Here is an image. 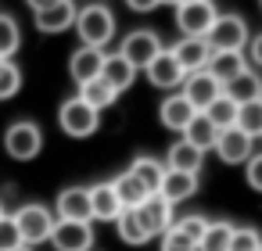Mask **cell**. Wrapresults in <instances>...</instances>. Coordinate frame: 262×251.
I'll use <instances>...</instances> for the list:
<instances>
[{
    "label": "cell",
    "instance_id": "6da1fadb",
    "mask_svg": "<svg viewBox=\"0 0 262 251\" xmlns=\"http://www.w3.org/2000/svg\"><path fill=\"white\" fill-rule=\"evenodd\" d=\"M72 29L79 33V43H83V47L104 51V47L112 43V36H115V15H112V8H104V4H86V8L76 11V26H72Z\"/></svg>",
    "mask_w": 262,
    "mask_h": 251
},
{
    "label": "cell",
    "instance_id": "7a4b0ae2",
    "mask_svg": "<svg viewBox=\"0 0 262 251\" xmlns=\"http://www.w3.org/2000/svg\"><path fill=\"white\" fill-rule=\"evenodd\" d=\"M58 126H61V133H69V136H76V140H86V136L97 133L101 111H94V108L76 94V97H69V101L58 108Z\"/></svg>",
    "mask_w": 262,
    "mask_h": 251
},
{
    "label": "cell",
    "instance_id": "3957f363",
    "mask_svg": "<svg viewBox=\"0 0 262 251\" xmlns=\"http://www.w3.org/2000/svg\"><path fill=\"white\" fill-rule=\"evenodd\" d=\"M4 151H8L15 162H33V158L43 151V129H40L33 119L11 122L8 133H4Z\"/></svg>",
    "mask_w": 262,
    "mask_h": 251
},
{
    "label": "cell",
    "instance_id": "277c9868",
    "mask_svg": "<svg viewBox=\"0 0 262 251\" xmlns=\"http://www.w3.org/2000/svg\"><path fill=\"white\" fill-rule=\"evenodd\" d=\"M15 226H18V237H22V244H29V247H36V244H43V240H51V230H54V212L47 208V204H22L15 215Z\"/></svg>",
    "mask_w": 262,
    "mask_h": 251
},
{
    "label": "cell",
    "instance_id": "5b68a950",
    "mask_svg": "<svg viewBox=\"0 0 262 251\" xmlns=\"http://www.w3.org/2000/svg\"><path fill=\"white\" fill-rule=\"evenodd\" d=\"M248 22L241 15H215L212 29L205 33V43L212 51H244L248 47Z\"/></svg>",
    "mask_w": 262,
    "mask_h": 251
},
{
    "label": "cell",
    "instance_id": "8992f818",
    "mask_svg": "<svg viewBox=\"0 0 262 251\" xmlns=\"http://www.w3.org/2000/svg\"><path fill=\"white\" fill-rule=\"evenodd\" d=\"M158 51H162V40H158L155 29H133V33L122 40V47H119V54H122L137 72H144V69L155 61Z\"/></svg>",
    "mask_w": 262,
    "mask_h": 251
},
{
    "label": "cell",
    "instance_id": "52a82bcc",
    "mask_svg": "<svg viewBox=\"0 0 262 251\" xmlns=\"http://www.w3.org/2000/svg\"><path fill=\"white\" fill-rule=\"evenodd\" d=\"M51 244H54V251H90V247H94V222L54 219Z\"/></svg>",
    "mask_w": 262,
    "mask_h": 251
},
{
    "label": "cell",
    "instance_id": "ba28073f",
    "mask_svg": "<svg viewBox=\"0 0 262 251\" xmlns=\"http://www.w3.org/2000/svg\"><path fill=\"white\" fill-rule=\"evenodd\" d=\"M215 4L212 0H198V4H176V29L183 36H205L215 22Z\"/></svg>",
    "mask_w": 262,
    "mask_h": 251
},
{
    "label": "cell",
    "instance_id": "9c48e42d",
    "mask_svg": "<svg viewBox=\"0 0 262 251\" xmlns=\"http://www.w3.org/2000/svg\"><path fill=\"white\" fill-rule=\"evenodd\" d=\"M212 151H215L219 162H226V165H244V162L255 154V140H251L248 133H241L237 126H230V129H219Z\"/></svg>",
    "mask_w": 262,
    "mask_h": 251
},
{
    "label": "cell",
    "instance_id": "30bf717a",
    "mask_svg": "<svg viewBox=\"0 0 262 251\" xmlns=\"http://www.w3.org/2000/svg\"><path fill=\"white\" fill-rule=\"evenodd\" d=\"M144 76H147V83L155 86V90H176L187 76H183V69H180V61L172 58V51H158L155 54V61L144 69Z\"/></svg>",
    "mask_w": 262,
    "mask_h": 251
},
{
    "label": "cell",
    "instance_id": "8fae6325",
    "mask_svg": "<svg viewBox=\"0 0 262 251\" xmlns=\"http://www.w3.org/2000/svg\"><path fill=\"white\" fill-rule=\"evenodd\" d=\"M76 4L72 0H58V4H51V8H43V11H33V18H36V29L40 33H47V36H58V33H69L72 26H76Z\"/></svg>",
    "mask_w": 262,
    "mask_h": 251
},
{
    "label": "cell",
    "instance_id": "7c38bea8",
    "mask_svg": "<svg viewBox=\"0 0 262 251\" xmlns=\"http://www.w3.org/2000/svg\"><path fill=\"white\" fill-rule=\"evenodd\" d=\"M169 51H172V58L180 61L183 76L201 72V69L208 65V58H212V47L205 43V36H180V43H176V47H169Z\"/></svg>",
    "mask_w": 262,
    "mask_h": 251
},
{
    "label": "cell",
    "instance_id": "4fadbf2b",
    "mask_svg": "<svg viewBox=\"0 0 262 251\" xmlns=\"http://www.w3.org/2000/svg\"><path fill=\"white\" fill-rule=\"evenodd\" d=\"M180 86H183V97H187V104H190L194 111H205V108H208V104L223 94V86H219V83H215L205 69H201V72H190Z\"/></svg>",
    "mask_w": 262,
    "mask_h": 251
},
{
    "label": "cell",
    "instance_id": "5bb4252c",
    "mask_svg": "<svg viewBox=\"0 0 262 251\" xmlns=\"http://www.w3.org/2000/svg\"><path fill=\"white\" fill-rule=\"evenodd\" d=\"M58 208V219H76V222H94V212H90V190L86 187H65L54 201Z\"/></svg>",
    "mask_w": 262,
    "mask_h": 251
},
{
    "label": "cell",
    "instance_id": "9a60e30c",
    "mask_svg": "<svg viewBox=\"0 0 262 251\" xmlns=\"http://www.w3.org/2000/svg\"><path fill=\"white\" fill-rule=\"evenodd\" d=\"M101 65H104V51L79 43V51H72V58H69V76H72L76 86H83V83L101 76Z\"/></svg>",
    "mask_w": 262,
    "mask_h": 251
},
{
    "label": "cell",
    "instance_id": "2e32d148",
    "mask_svg": "<svg viewBox=\"0 0 262 251\" xmlns=\"http://www.w3.org/2000/svg\"><path fill=\"white\" fill-rule=\"evenodd\" d=\"M244 69H248L244 51H212V58H208V65H205V72H208L219 86H226L230 79H237Z\"/></svg>",
    "mask_w": 262,
    "mask_h": 251
},
{
    "label": "cell",
    "instance_id": "e0dca14e",
    "mask_svg": "<svg viewBox=\"0 0 262 251\" xmlns=\"http://www.w3.org/2000/svg\"><path fill=\"white\" fill-rule=\"evenodd\" d=\"M137 215H140V222H144V230L155 237V233H165L169 226H172V204L162 197V194H147V201L137 208Z\"/></svg>",
    "mask_w": 262,
    "mask_h": 251
},
{
    "label": "cell",
    "instance_id": "ac0fdd59",
    "mask_svg": "<svg viewBox=\"0 0 262 251\" xmlns=\"http://www.w3.org/2000/svg\"><path fill=\"white\" fill-rule=\"evenodd\" d=\"M101 79L115 90V94H126L133 83H137V69L115 51V54H104V65H101Z\"/></svg>",
    "mask_w": 262,
    "mask_h": 251
},
{
    "label": "cell",
    "instance_id": "d6986e66",
    "mask_svg": "<svg viewBox=\"0 0 262 251\" xmlns=\"http://www.w3.org/2000/svg\"><path fill=\"white\" fill-rule=\"evenodd\" d=\"M158 194H162L169 204H183V201H190V197L198 194V176H190V172H176V169H165Z\"/></svg>",
    "mask_w": 262,
    "mask_h": 251
},
{
    "label": "cell",
    "instance_id": "ffe728a7",
    "mask_svg": "<svg viewBox=\"0 0 262 251\" xmlns=\"http://www.w3.org/2000/svg\"><path fill=\"white\" fill-rule=\"evenodd\" d=\"M201 165H205V151L194 147V144H187V140H176V144L169 147V154H165V169H176V172L198 176Z\"/></svg>",
    "mask_w": 262,
    "mask_h": 251
},
{
    "label": "cell",
    "instance_id": "44dd1931",
    "mask_svg": "<svg viewBox=\"0 0 262 251\" xmlns=\"http://www.w3.org/2000/svg\"><path fill=\"white\" fill-rule=\"evenodd\" d=\"M194 115H198V111L187 104V97H183V94H169V97L162 101V108H158L162 126H165V129H172V133H183V126H187Z\"/></svg>",
    "mask_w": 262,
    "mask_h": 251
},
{
    "label": "cell",
    "instance_id": "7402d4cb",
    "mask_svg": "<svg viewBox=\"0 0 262 251\" xmlns=\"http://www.w3.org/2000/svg\"><path fill=\"white\" fill-rule=\"evenodd\" d=\"M86 190H90V212H94V219L97 222H115V215L122 212V204H119V197L112 190V179L108 183H94Z\"/></svg>",
    "mask_w": 262,
    "mask_h": 251
},
{
    "label": "cell",
    "instance_id": "603a6c76",
    "mask_svg": "<svg viewBox=\"0 0 262 251\" xmlns=\"http://www.w3.org/2000/svg\"><path fill=\"white\" fill-rule=\"evenodd\" d=\"M115 233H119V240H122V244H129V247H140V244L155 240V237L144 230V222H140L137 208H122V212L115 215Z\"/></svg>",
    "mask_w": 262,
    "mask_h": 251
},
{
    "label": "cell",
    "instance_id": "cb8c5ba5",
    "mask_svg": "<svg viewBox=\"0 0 262 251\" xmlns=\"http://www.w3.org/2000/svg\"><path fill=\"white\" fill-rule=\"evenodd\" d=\"M112 190H115V197H119V204H122V208H140V204L147 201V187H144L129 169H126L122 176H115V179H112Z\"/></svg>",
    "mask_w": 262,
    "mask_h": 251
},
{
    "label": "cell",
    "instance_id": "d4e9b609",
    "mask_svg": "<svg viewBox=\"0 0 262 251\" xmlns=\"http://www.w3.org/2000/svg\"><path fill=\"white\" fill-rule=\"evenodd\" d=\"M223 94H230L237 104L258 101V97H262V76H258V72H251V69H244L237 79H230V83L223 86Z\"/></svg>",
    "mask_w": 262,
    "mask_h": 251
},
{
    "label": "cell",
    "instance_id": "484cf974",
    "mask_svg": "<svg viewBox=\"0 0 262 251\" xmlns=\"http://www.w3.org/2000/svg\"><path fill=\"white\" fill-rule=\"evenodd\" d=\"M129 172L147 187V194H158L162 176H165V162H158V158H151V154H137L133 165H129Z\"/></svg>",
    "mask_w": 262,
    "mask_h": 251
},
{
    "label": "cell",
    "instance_id": "4316f807",
    "mask_svg": "<svg viewBox=\"0 0 262 251\" xmlns=\"http://www.w3.org/2000/svg\"><path fill=\"white\" fill-rule=\"evenodd\" d=\"M215 136H219V129L208 122V115H205V111H198V115L183 126V140H187V144H194V147H201V151H208V147L215 144Z\"/></svg>",
    "mask_w": 262,
    "mask_h": 251
},
{
    "label": "cell",
    "instance_id": "83f0119b",
    "mask_svg": "<svg viewBox=\"0 0 262 251\" xmlns=\"http://www.w3.org/2000/svg\"><path fill=\"white\" fill-rule=\"evenodd\" d=\"M79 97H83L94 111H104V108H112V104L119 101V94H115L101 76H97V79H90V83H83V86H79Z\"/></svg>",
    "mask_w": 262,
    "mask_h": 251
},
{
    "label": "cell",
    "instance_id": "f1b7e54d",
    "mask_svg": "<svg viewBox=\"0 0 262 251\" xmlns=\"http://www.w3.org/2000/svg\"><path fill=\"white\" fill-rule=\"evenodd\" d=\"M237 101L230 97V94H219L208 108H205V115H208V122L215 126V129H230V126H237Z\"/></svg>",
    "mask_w": 262,
    "mask_h": 251
},
{
    "label": "cell",
    "instance_id": "f546056e",
    "mask_svg": "<svg viewBox=\"0 0 262 251\" xmlns=\"http://www.w3.org/2000/svg\"><path fill=\"white\" fill-rule=\"evenodd\" d=\"M230 233H233V222L226 219H212L198 240V251H226L230 247Z\"/></svg>",
    "mask_w": 262,
    "mask_h": 251
},
{
    "label": "cell",
    "instance_id": "4dcf8cb0",
    "mask_svg": "<svg viewBox=\"0 0 262 251\" xmlns=\"http://www.w3.org/2000/svg\"><path fill=\"white\" fill-rule=\"evenodd\" d=\"M18 47H22V29H18V22H15L11 15L0 11V61H11V58L18 54Z\"/></svg>",
    "mask_w": 262,
    "mask_h": 251
},
{
    "label": "cell",
    "instance_id": "1f68e13d",
    "mask_svg": "<svg viewBox=\"0 0 262 251\" xmlns=\"http://www.w3.org/2000/svg\"><path fill=\"white\" fill-rule=\"evenodd\" d=\"M237 129L248 133L251 140L262 136V97H258V101H248V104L237 108Z\"/></svg>",
    "mask_w": 262,
    "mask_h": 251
},
{
    "label": "cell",
    "instance_id": "d6a6232c",
    "mask_svg": "<svg viewBox=\"0 0 262 251\" xmlns=\"http://www.w3.org/2000/svg\"><path fill=\"white\" fill-rule=\"evenodd\" d=\"M22 90V69L15 61H0V101H11Z\"/></svg>",
    "mask_w": 262,
    "mask_h": 251
},
{
    "label": "cell",
    "instance_id": "836d02e7",
    "mask_svg": "<svg viewBox=\"0 0 262 251\" xmlns=\"http://www.w3.org/2000/svg\"><path fill=\"white\" fill-rule=\"evenodd\" d=\"M258 244H262L258 230H251V226H233V233H230V247H226V251H255Z\"/></svg>",
    "mask_w": 262,
    "mask_h": 251
},
{
    "label": "cell",
    "instance_id": "e575fe53",
    "mask_svg": "<svg viewBox=\"0 0 262 251\" xmlns=\"http://www.w3.org/2000/svg\"><path fill=\"white\" fill-rule=\"evenodd\" d=\"M205 226H208V219H205V215H183V219H172V230H176V233H183V237H190L194 244L201 240Z\"/></svg>",
    "mask_w": 262,
    "mask_h": 251
},
{
    "label": "cell",
    "instance_id": "d590c367",
    "mask_svg": "<svg viewBox=\"0 0 262 251\" xmlns=\"http://www.w3.org/2000/svg\"><path fill=\"white\" fill-rule=\"evenodd\" d=\"M22 247V237H18V226L11 215H0V251H15Z\"/></svg>",
    "mask_w": 262,
    "mask_h": 251
},
{
    "label": "cell",
    "instance_id": "8d00e7d4",
    "mask_svg": "<svg viewBox=\"0 0 262 251\" xmlns=\"http://www.w3.org/2000/svg\"><path fill=\"white\" fill-rule=\"evenodd\" d=\"M162 251H198V244L190 240V237H183V233H176L172 226L162 233Z\"/></svg>",
    "mask_w": 262,
    "mask_h": 251
},
{
    "label": "cell",
    "instance_id": "74e56055",
    "mask_svg": "<svg viewBox=\"0 0 262 251\" xmlns=\"http://www.w3.org/2000/svg\"><path fill=\"white\" fill-rule=\"evenodd\" d=\"M244 176H248V187L262 194V151H258V154H251V158L244 162Z\"/></svg>",
    "mask_w": 262,
    "mask_h": 251
},
{
    "label": "cell",
    "instance_id": "f35d334b",
    "mask_svg": "<svg viewBox=\"0 0 262 251\" xmlns=\"http://www.w3.org/2000/svg\"><path fill=\"white\" fill-rule=\"evenodd\" d=\"M126 4H129L133 11H140V15H144V11H155V8L162 4V0H126Z\"/></svg>",
    "mask_w": 262,
    "mask_h": 251
},
{
    "label": "cell",
    "instance_id": "ab89813d",
    "mask_svg": "<svg viewBox=\"0 0 262 251\" xmlns=\"http://www.w3.org/2000/svg\"><path fill=\"white\" fill-rule=\"evenodd\" d=\"M251 61H255V65L262 69V33H258V36L251 40Z\"/></svg>",
    "mask_w": 262,
    "mask_h": 251
},
{
    "label": "cell",
    "instance_id": "60d3db41",
    "mask_svg": "<svg viewBox=\"0 0 262 251\" xmlns=\"http://www.w3.org/2000/svg\"><path fill=\"white\" fill-rule=\"evenodd\" d=\"M26 4H29L33 11H43V8H51V4H58V0H26Z\"/></svg>",
    "mask_w": 262,
    "mask_h": 251
},
{
    "label": "cell",
    "instance_id": "b9f144b4",
    "mask_svg": "<svg viewBox=\"0 0 262 251\" xmlns=\"http://www.w3.org/2000/svg\"><path fill=\"white\" fill-rule=\"evenodd\" d=\"M15 251H33V247H29V244H22V247H15Z\"/></svg>",
    "mask_w": 262,
    "mask_h": 251
},
{
    "label": "cell",
    "instance_id": "7bdbcfd3",
    "mask_svg": "<svg viewBox=\"0 0 262 251\" xmlns=\"http://www.w3.org/2000/svg\"><path fill=\"white\" fill-rule=\"evenodd\" d=\"M176 4H198V0H176Z\"/></svg>",
    "mask_w": 262,
    "mask_h": 251
},
{
    "label": "cell",
    "instance_id": "ee69618b",
    "mask_svg": "<svg viewBox=\"0 0 262 251\" xmlns=\"http://www.w3.org/2000/svg\"><path fill=\"white\" fill-rule=\"evenodd\" d=\"M162 4H176V0H162Z\"/></svg>",
    "mask_w": 262,
    "mask_h": 251
},
{
    "label": "cell",
    "instance_id": "f6af8a7d",
    "mask_svg": "<svg viewBox=\"0 0 262 251\" xmlns=\"http://www.w3.org/2000/svg\"><path fill=\"white\" fill-rule=\"evenodd\" d=\"M0 215H4V201H0Z\"/></svg>",
    "mask_w": 262,
    "mask_h": 251
},
{
    "label": "cell",
    "instance_id": "bcb514c9",
    "mask_svg": "<svg viewBox=\"0 0 262 251\" xmlns=\"http://www.w3.org/2000/svg\"><path fill=\"white\" fill-rule=\"evenodd\" d=\"M255 251H262V244H258V247H255Z\"/></svg>",
    "mask_w": 262,
    "mask_h": 251
},
{
    "label": "cell",
    "instance_id": "7dc6e473",
    "mask_svg": "<svg viewBox=\"0 0 262 251\" xmlns=\"http://www.w3.org/2000/svg\"><path fill=\"white\" fill-rule=\"evenodd\" d=\"M258 4H262V0H258Z\"/></svg>",
    "mask_w": 262,
    "mask_h": 251
}]
</instances>
